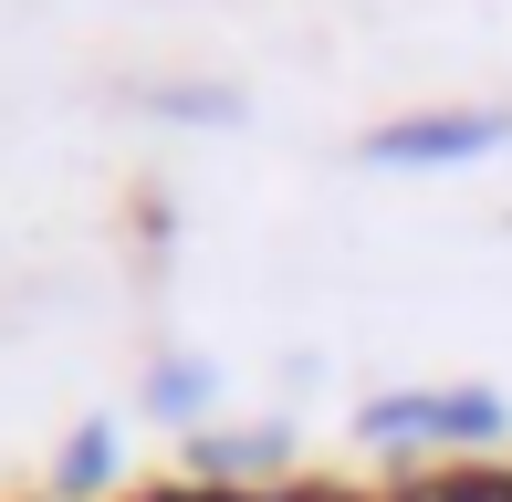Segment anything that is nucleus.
<instances>
[{
    "instance_id": "1",
    "label": "nucleus",
    "mask_w": 512,
    "mask_h": 502,
    "mask_svg": "<svg viewBox=\"0 0 512 502\" xmlns=\"http://www.w3.org/2000/svg\"><path fill=\"white\" fill-rule=\"evenodd\" d=\"M512 408L492 387H387V398L356 408V440L366 450H481L502 440Z\"/></svg>"
},
{
    "instance_id": "2",
    "label": "nucleus",
    "mask_w": 512,
    "mask_h": 502,
    "mask_svg": "<svg viewBox=\"0 0 512 502\" xmlns=\"http://www.w3.org/2000/svg\"><path fill=\"white\" fill-rule=\"evenodd\" d=\"M512 147V105H408V116L366 126V168H471Z\"/></svg>"
},
{
    "instance_id": "3",
    "label": "nucleus",
    "mask_w": 512,
    "mask_h": 502,
    "mask_svg": "<svg viewBox=\"0 0 512 502\" xmlns=\"http://www.w3.org/2000/svg\"><path fill=\"white\" fill-rule=\"evenodd\" d=\"M105 471H115V429L95 419V429H84V440H74V450H63V471H53V492H95V482H105Z\"/></svg>"
},
{
    "instance_id": "4",
    "label": "nucleus",
    "mask_w": 512,
    "mask_h": 502,
    "mask_svg": "<svg viewBox=\"0 0 512 502\" xmlns=\"http://www.w3.org/2000/svg\"><path fill=\"white\" fill-rule=\"evenodd\" d=\"M199 387H209L199 367H157V387H147V398H157V408H199Z\"/></svg>"
}]
</instances>
